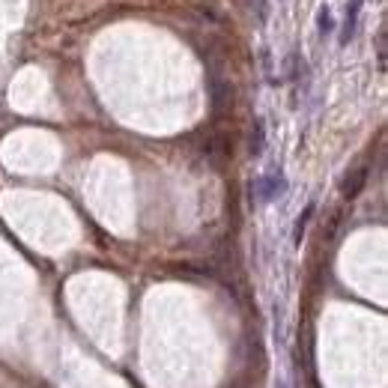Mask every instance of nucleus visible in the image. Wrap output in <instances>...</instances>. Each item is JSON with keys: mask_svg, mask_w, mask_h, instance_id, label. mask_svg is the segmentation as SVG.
<instances>
[{"mask_svg": "<svg viewBox=\"0 0 388 388\" xmlns=\"http://www.w3.org/2000/svg\"><path fill=\"white\" fill-rule=\"evenodd\" d=\"M251 149H254V155L263 153V123H257V132L251 137Z\"/></svg>", "mask_w": 388, "mask_h": 388, "instance_id": "nucleus-6", "label": "nucleus"}, {"mask_svg": "<svg viewBox=\"0 0 388 388\" xmlns=\"http://www.w3.org/2000/svg\"><path fill=\"white\" fill-rule=\"evenodd\" d=\"M332 27H335V22H332V9L323 6V9H320V33H323V36L332 33Z\"/></svg>", "mask_w": 388, "mask_h": 388, "instance_id": "nucleus-5", "label": "nucleus"}, {"mask_svg": "<svg viewBox=\"0 0 388 388\" xmlns=\"http://www.w3.org/2000/svg\"><path fill=\"white\" fill-rule=\"evenodd\" d=\"M367 174H371L367 167H358V171H353L350 176L344 179V188H341V192H344L346 201H353V197H358V192H362L364 183H367Z\"/></svg>", "mask_w": 388, "mask_h": 388, "instance_id": "nucleus-2", "label": "nucleus"}, {"mask_svg": "<svg viewBox=\"0 0 388 388\" xmlns=\"http://www.w3.org/2000/svg\"><path fill=\"white\" fill-rule=\"evenodd\" d=\"M376 54H380V69H385V27L376 36Z\"/></svg>", "mask_w": 388, "mask_h": 388, "instance_id": "nucleus-7", "label": "nucleus"}, {"mask_svg": "<svg viewBox=\"0 0 388 388\" xmlns=\"http://www.w3.org/2000/svg\"><path fill=\"white\" fill-rule=\"evenodd\" d=\"M311 218H314V203H307V206H305V212L296 218V233H293V242H296V245L302 242V236H305L307 221H311Z\"/></svg>", "mask_w": 388, "mask_h": 388, "instance_id": "nucleus-4", "label": "nucleus"}, {"mask_svg": "<svg viewBox=\"0 0 388 388\" xmlns=\"http://www.w3.org/2000/svg\"><path fill=\"white\" fill-rule=\"evenodd\" d=\"M284 188H287V183H284L281 174H278V176H275V174H272V176H263L260 183H257V197H260L263 203H266V201H275V197L281 194Z\"/></svg>", "mask_w": 388, "mask_h": 388, "instance_id": "nucleus-1", "label": "nucleus"}, {"mask_svg": "<svg viewBox=\"0 0 388 388\" xmlns=\"http://www.w3.org/2000/svg\"><path fill=\"white\" fill-rule=\"evenodd\" d=\"M278 388H287V385H278Z\"/></svg>", "mask_w": 388, "mask_h": 388, "instance_id": "nucleus-9", "label": "nucleus"}, {"mask_svg": "<svg viewBox=\"0 0 388 388\" xmlns=\"http://www.w3.org/2000/svg\"><path fill=\"white\" fill-rule=\"evenodd\" d=\"M362 3H364V0H350V6H346V22H344V36H341L344 45L355 36V24H358V12H362Z\"/></svg>", "mask_w": 388, "mask_h": 388, "instance_id": "nucleus-3", "label": "nucleus"}, {"mask_svg": "<svg viewBox=\"0 0 388 388\" xmlns=\"http://www.w3.org/2000/svg\"><path fill=\"white\" fill-rule=\"evenodd\" d=\"M248 3H251V6H257V15H260V18H266V3H263V0H248Z\"/></svg>", "mask_w": 388, "mask_h": 388, "instance_id": "nucleus-8", "label": "nucleus"}]
</instances>
